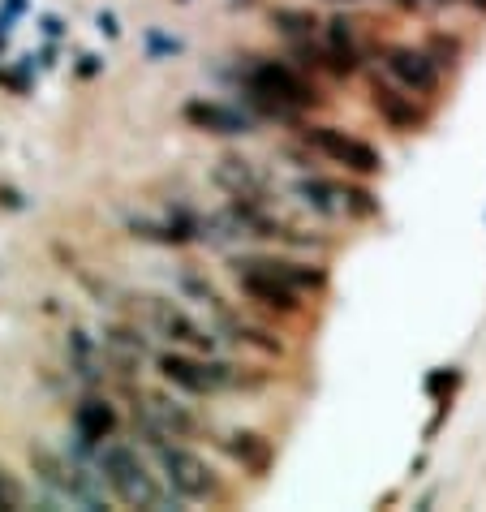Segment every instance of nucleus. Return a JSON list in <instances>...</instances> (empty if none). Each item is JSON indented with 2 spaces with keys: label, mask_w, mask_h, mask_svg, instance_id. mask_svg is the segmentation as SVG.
Returning <instances> with one entry per match:
<instances>
[{
  "label": "nucleus",
  "mask_w": 486,
  "mask_h": 512,
  "mask_svg": "<svg viewBox=\"0 0 486 512\" xmlns=\"http://www.w3.org/2000/svg\"><path fill=\"white\" fill-rule=\"evenodd\" d=\"M185 121L203 134H220V138H237V134H250V117L228 104H216V99H190L185 104Z\"/></svg>",
  "instance_id": "11"
},
{
  "label": "nucleus",
  "mask_w": 486,
  "mask_h": 512,
  "mask_svg": "<svg viewBox=\"0 0 486 512\" xmlns=\"http://www.w3.org/2000/svg\"><path fill=\"white\" fill-rule=\"evenodd\" d=\"M228 272H233L237 289L246 293V302L259 306L263 315H276V319H302L306 315L310 293L293 289V284L280 280L276 272H267V267L254 259V254H237V259L228 263Z\"/></svg>",
  "instance_id": "5"
},
{
  "label": "nucleus",
  "mask_w": 486,
  "mask_h": 512,
  "mask_svg": "<svg viewBox=\"0 0 486 512\" xmlns=\"http://www.w3.org/2000/svg\"><path fill=\"white\" fill-rule=\"evenodd\" d=\"M469 5H474V9H482V13H486V0H469Z\"/></svg>",
  "instance_id": "15"
},
{
  "label": "nucleus",
  "mask_w": 486,
  "mask_h": 512,
  "mask_svg": "<svg viewBox=\"0 0 486 512\" xmlns=\"http://www.w3.org/2000/svg\"><path fill=\"white\" fill-rule=\"evenodd\" d=\"M0 508H26L22 482L9 474V465H0Z\"/></svg>",
  "instance_id": "14"
},
{
  "label": "nucleus",
  "mask_w": 486,
  "mask_h": 512,
  "mask_svg": "<svg viewBox=\"0 0 486 512\" xmlns=\"http://www.w3.org/2000/svg\"><path fill=\"white\" fill-rule=\"evenodd\" d=\"M155 371L168 388L185 396H224V392H259L263 375H254V366H233L220 362L211 353H190V349H168L155 358Z\"/></svg>",
  "instance_id": "2"
},
{
  "label": "nucleus",
  "mask_w": 486,
  "mask_h": 512,
  "mask_svg": "<svg viewBox=\"0 0 486 512\" xmlns=\"http://www.w3.org/2000/svg\"><path fill=\"white\" fill-rule=\"evenodd\" d=\"M138 426H142V435H147L151 457H155V465L164 469V482H168V491H173L177 500H190V504H228V495H233V491H228V482L216 474V465H211L203 452L185 448L181 439L155 431V426H147V422H138Z\"/></svg>",
  "instance_id": "1"
},
{
  "label": "nucleus",
  "mask_w": 486,
  "mask_h": 512,
  "mask_svg": "<svg viewBox=\"0 0 486 512\" xmlns=\"http://www.w3.org/2000/svg\"><path fill=\"white\" fill-rule=\"evenodd\" d=\"M383 69L400 91L418 95V99H435L443 91V69L426 48H409V44H392L383 48Z\"/></svg>",
  "instance_id": "8"
},
{
  "label": "nucleus",
  "mask_w": 486,
  "mask_h": 512,
  "mask_svg": "<svg viewBox=\"0 0 486 512\" xmlns=\"http://www.w3.org/2000/svg\"><path fill=\"white\" fill-rule=\"evenodd\" d=\"M216 448L224 452L228 461H237L241 469H250V474H267L271 469V439L254 435V431H241V426H233V431H220L216 435Z\"/></svg>",
  "instance_id": "12"
},
{
  "label": "nucleus",
  "mask_w": 486,
  "mask_h": 512,
  "mask_svg": "<svg viewBox=\"0 0 486 512\" xmlns=\"http://www.w3.org/2000/svg\"><path fill=\"white\" fill-rule=\"evenodd\" d=\"M95 478L130 508H168L177 504V495L151 474V465L142 461V452L117 439H99L95 444Z\"/></svg>",
  "instance_id": "3"
},
{
  "label": "nucleus",
  "mask_w": 486,
  "mask_h": 512,
  "mask_svg": "<svg viewBox=\"0 0 486 512\" xmlns=\"http://www.w3.org/2000/svg\"><path fill=\"white\" fill-rule=\"evenodd\" d=\"M147 319L151 332L164 336L173 349H190V353H216V332L211 327H198L173 297H147Z\"/></svg>",
  "instance_id": "9"
},
{
  "label": "nucleus",
  "mask_w": 486,
  "mask_h": 512,
  "mask_svg": "<svg viewBox=\"0 0 486 512\" xmlns=\"http://www.w3.org/2000/svg\"><path fill=\"white\" fill-rule=\"evenodd\" d=\"M302 147L310 155H323L327 164H340L349 177H375V173H383V155L370 147V142L357 138V134L340 130V125H323V121L306 125V130H302Z\"/></svg>",
  "instance_id": "6"
},
{
  "label": "nucleus",
  "mask_w": 486,
  "mask_h": 512,
  "mask_svg": "<svg viewBox=\"0 0 486 512\" xmlns=\"http://www.w3.org/2000/svg\"><path fill=\"white\" fill-rule=\"evenodd\" d=\"M370 108L379 112L383 121H388V130L396 134H418L426 125V112L418 108V95L392 87V82H379L370 78Z\"/></svg>",
  "instance_id": "10"
},
{
  "label": "nucleus",
  "mask_w": 486,
  "mask_h": 512,
  "mask_svg": "<svg viewBox=\"0 0 486 512\" xmlns=\"http://www.w3.org/2000/svg\"><path fill=\"white\" fill-rule=\"evenodd\" d=\"M78 435L87 439V444H99V439H108L112 431H117V409H112L108 401H99V396H91V401L78 405Z\"/></svg>",
  "instance_id": "13"
},
{
  "label": "nucleus",
  "mask_w": 486,
  "mask_h": 512,
  "mask_svg": "<svg viewBox=\"0 0 486 512\" xmlns=\"http://www.w3.org/2000/svg\"><path fill=\"white\" fill-rule=\"evenodd\" d=\"M246 91L263 112H271V117H302V112L327 108V95L319 91V82H310L297 65L271 61V56L250 65Z\"/></svg>",
  "instance_id": "4"
},
{
  "label": "nucleus",
  "mask_w": 486,
  "mask_h": 512,
  "mask_svg": "<svg viewBox=\"0 0 486 512\" xmlns=\"http://www.w3.org/2000/svg\"><path fill=\"white\" fill-rule=\"evenodd\" d=\"M297 198L319 211V216H332V220H370L379 211L375 194L357 181H340V177H302L297 181Z\"/></svg>",
  "instance_id": "7"
}]
</instances>
